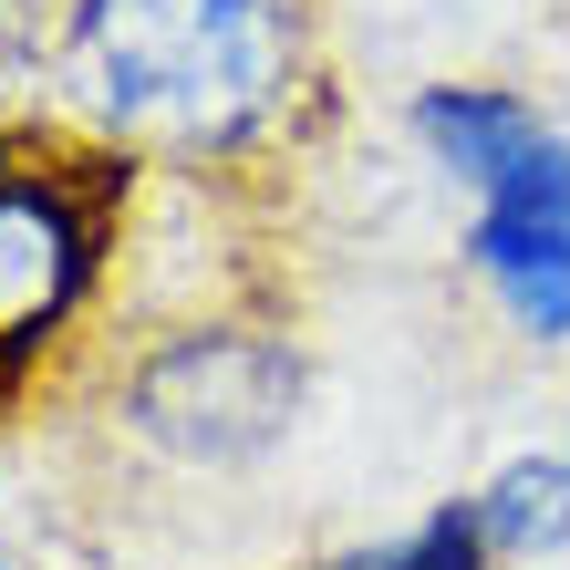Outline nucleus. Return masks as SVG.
Instances as JSON below:
<instances>
[{
    "instance_id": "obj_1",
    "label": "nucleus",
    "mask_w": 570,
    "mask_h": 570,
    "mask_svg": "<svg viewBox=\"0 0 570 570\" xmlns=\"http://www.w3.org/2000/svg\"><path fill=\"white\" fill-rule=\"evenodd\" d=\"M52 83L136 166H239L312 94V0H62Z\"/></svg>"
},
{
    "instance_id": "obj_2",
    "label": "nucleus",
    "mask_w": 570,
    "mask_h": 570,
    "mask_svg": "<svg viewBox=\"0 0 570 570\" xmlns=\"http://www.w3.org/2000/svg\"><path fill=\"white\" fill-rule=\"evenodd\" d=\"M146 166L73 115H0V415L105 301Z\"/></svg>"
},
{
    "instance_id": "obj_3",
    "label": "nucleus",
    "mask_w": 570,
    "mask_h": 570,
    "mask_svg": "<svg viewBox=\"0 0 570 570\" xmlns=\"http://www.w3.org/2000/svg\"><path fill=\"white\" fill-rule=\"evenodd\" d=\"M415 136L446 177L478 187L466 271L529 343H570V136L509 83H425Z\"/></svg>"
},
{
    "instance_id": "obj_4",
    "label": "nucleus",
    "mask_w": 570,
    "mask_h": 570,
    "mask_svg": "<svg viewBox=\"0 0 570 570\" xmlns=\"http://www.w3.org/2000/svg\"><path fill=\"white\" fill-rule=\"evenodd\" d=\"M301 415V353L291 332L197 312L125 363V425L177 466H249L271 456Z\"/></svg>"
},
{
    "instance_id": "obj_5",
    "label": "nucleus",
    "mask_w": 570,
    "mask_h": 570,
    "mask_svg": "<svg viewBox=\"0 0 570 570\" xmlns=\"http://www.w3.org/2000/svg\"><path fill=\"white\" fill-rule=\"evenodd\" d=\"M478 519H488V550L498 560H540L570 540V456H519V466H498L488 498H478Z\"/></svg>"
},
{
    "instance_id": "obj_6",
    "label": "nucleus",
    "mask_w": 570,
    "mask_h": 570,
    "mask_svg": "<svg viewBox=\"0 0 570 570\" xmlns=\"http://www.w3.org/2000/svg\"><path fill=\"white\" fill-rule=\"evenodd\" d=\"M488 519H478V498H456V509H435L425 529H405L394 550H374V570H488Z\"/></svg>"
},
{
    "instance_id": "obj_7",
    "label": "nucleus",
    "mask_w": 570,
    "mask_h": 570,
    "mask_svg": "<svg viewBox=\"0 0 570 570\" xmlns=\"http://www.w3.org/2000/svg\"><path fill=\"white\" fill-rule=\"evenodd\" d=\"M343 570H374V550H363V560H343Z\"/></svg>"
},
{
    "instance_id": "obj_8",
    "label": "nucleus",
    "mask_w": 570,
    "mask_h": 570,
    "mask_svg": "<svg viewBox=\"0 0 570 570\" xmlns=\"http://www.w3.org/2000/svg\"><path fill=\"white\" fill-rule=\"evenodd\" d=\"M0 570H11V560H0Z\"/></svg>"
}]
</instances>
